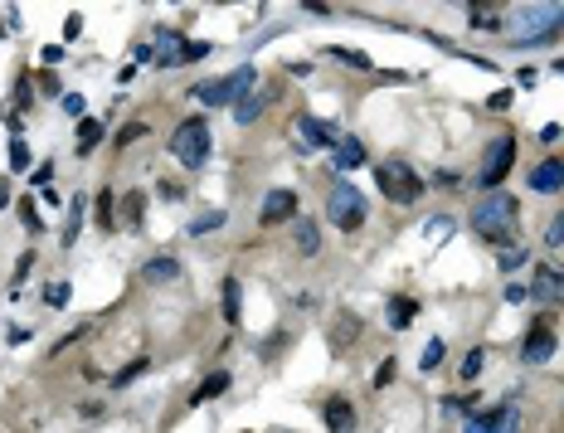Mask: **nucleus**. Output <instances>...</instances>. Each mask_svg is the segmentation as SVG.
Instances as JSON below:
<instances>
[{
	"mask_svg": "<svg viewBox=\"0 0 564 433\" xmlns=\"http://www.w3.org/2000/svg\"><path fill=\"white\" fill-rule=\"evenodd\" d=\"M521 229V204L516 195H506V190H491L472 204V234L477 239H491V244H506V239H516Z\"/></svg>",
	"mask_w": 564,
	"mask_h": 433,
	"instance_id": "nucleus-1",
	"label": "nucleus"
},
{
	"mask_svg": "<svg viewBox=\"0 0 564 433\" xmlns=\"http://www.w3.org/2000/svg\"><path fill=\"white\" fill-rule=\"evenodd\" d=\"M171 156L180 161L185 171H200L204 161H209V122L204 117H185L171 132Z\"/></svg>",
	"mask_w": 564,
	"mask_h": 433,
	"instance_id": "nucleus-2",
	"label": "nucleus"
},
{
	"mask_svg": "<svg viewBox=\"0 0 564 433\" xmlns=\"http://www.w3.org/2000/svg\"><path fill=\"white\" fill-rule=\"evenodd\" d=\"M326 220L336 224V229H346V234H355L360 224H365V195H360V185H331V195H326Z\"/></svg>",
	"mask_w": 564,
	"mask_h": 433,
	"instance_id": "nucleus-3",
	"label": "nucleus"
},
{
	"mask_svg": "<svg viewBox=\"0 0 564 433\" xmlns=\"http://www.w3.org/2000/svg\"><path fill=\"white\" fill-rule=\"evenodd\" d=\"M258 83V69H234L229 78H209V83H200L195 88V97L204 102V107H234V102H244V93Z\"/></svg>",
	"mask_w": 564,
	"mask_h": 433,
	"instance_id": "nucleus-4",
	"label": "nucleus"
},
{
	"mask_svg": "<svg viewBox=\"0 0 564 433\" xmlns=\"http://www.w3.org/2000/svg\"><path fill=\"white\" fill-rule=\"evenodd\" d=\"M379 190H384V200H394V204H414V200L423 195V180L414 176L409 161H379Z\"/></svg>",
	"mask_w": 564,
	"mask_h": 433,
	"instance_id": "nucleus-5",
	"label": "nucleus"
},
{
	"mask_svg": "<svg viewBox=\"0 0 564 433\" xmlns=\"http://www.w3.org/2000/svg\"><path fill=\"white\" fill-rule=\"evenodd\" d=\"M511 166H516V137H496L491 146H486V156H482V171H477V185L491 195L506 176H511Z\"/></svg>",
	"mask_w": 564,
	"mask_h": 433,
	"instance_id": "nucleus-6",
	"label": "nucleus"
},
{
	"mask_svg": "<svg viewBox=\"0 0 564 433\" xmlns=\"http://www.w3.org/2000/svg\"><path fill=\"white\" fill-rule=\"evenodd\" d=\"M516 428H521V409L511 399L496 404V409H486V414L472 409V419L462 423V433H516Z\"/></svg>",
	"mask_w": 564,
	"mask_h": 433,
	"instance_id": "nucleus-7",
	"label": "nucleus"
},
{
	"mask_svg": "<svg viewBox=\"0 0 564 433\" xmlns=\"http://www.w3.org/2000/svg\"><path fill=\"white\" fill-rule=\"evenodd\" d=\"M550 355H554V327H550V316H540L526 331V341H521V360L526 365H545Z\"/></svg>",
	"mask_w": 564,
	"mask_h": 433,
	"instance_id": "nucleus-8",
	"label": "nucleus"
},
{
	"mask_svg": "<svg viewBox=\"0 0 564 433\" xmlns=\"http://www.w3.org/2000/svg\"><path fill=\"white\" fill-rule=\"evenodd\" d=\"M287 220H297V190H268V200H263V214H258V224L263 229H277V224H287Z\"/></svg>",
	"mask_w": 564,
	"mask_h": 433,
	"instance_id": "nucleus-9",
	"label": "nucleus"
},
{
	"mask_svg": "<svg viewBox=\"0 0 564 433\" xmlns=\"http://www.w3.org/2000/svg\"><path fill=\"white\" fill-rule=\"evenodd\" d=\"M530 190H535V195H554V190H564V161L545 156L540 166L530 171Z\"/></svg>",
	"mask_w": 564,
	"mask_h": 433,
	"instance_id": "nucleus-10",
	"label": "nucleus"
},
{
	"mask_svg": "<svg viewBox=\"0 0 564 433\" xmlns=\"http://www.w3.org/2000/svg\"><path fill=\"white\" fill-rule=\"evenodd\" d=\"M297 137H302V141H307L312 151H331L336 141H341V137H336V132H331L326 122H316L312 113H302V117H297Z\"/></svg>",
	"mask_w": 564,
	"mask_h": 433,
	"instance_id": "nucleus-11",
	"label": "nucleus"
},
{
	"mask_svg": "<svg viewBox=\"0 0 564 433\" xmlns=\"http://www.w3.org/2000/svg\"><path fill=\"white\" fill-rule=\"evenodd\" d=\"M326 433H355V409L351 399H326Z\"/></svg>",
	"mask_w": 564,
	"mask_h": 433,
	"instance_id": "nucleus-12",
	"label": "nucleus"
},
{
	"mask_svg": "<svg viewBox=\"0 0 564 433\" xmlns=\"http://www.w3.org/2000/svg\"><path fill=\"white\" fill-rule=\"evenodd\" d=\"M365 146H360V137H341V141H336L331 146V161H336V166H341V171H355V166H365Z\"/></svg>",
	"mask_w": 564,
	"mask_h": 433,
	"instance_id": "nucleus-13",
	"label": "nucleus"
},
{
	"mask_svg": "<svg viewBox=\"0 0 564 433\" xmlns=\"http://www.w3.org/2000/svg\"><path fill=\"white\" fill-rule=\"evenodd\" d=\"M530 297H535V302H559V297H564V273H554V268H540Z\"/></svg>",
	"mask_w": 564,
	"mask_h": 433,
	"instance_id": "nucleus-14",
	"label": "nucleus"
},
{
	"mask_svg": "<svg viewBox=\"0 0 564 433\" xmlns=\"http://www.w3.org/2000/svg\"><path fill=\"white\" fill-rule=\"evenodd\" d=\"M141 278H146V283H176V278H180V258H176V253H156V258L146 263Z\"/></svg>",
	"mask_w": 564,
	"mask_h": 433,
	"instance_id": "nucleus-15",
	"label": "nucleus"
},
{
	"mask_svg": "<svg viewBox=\"0 0 564 433\" xmlns=\"http://www.w3.org/2000/svg\"><path fill=\"white\" fill-rule=\"evenodd\" d=\"M229 380H234L229 370H214V375H204V380L195 385V395H190V404H209V399H219L224 390H229Z\"/></svg>",
	"mask_w": 564,
	"mask_h": 433,
	"instance_id": "nucleus-16",
	"label": "nucleus"
},
{
	"mask_svg": "<svg viewBox=\"0 0 564 433\" xmlns=\"http://www.w3.org/2000/svg\"><path fill=\"white\" fill-rule=\"evenodd\" d=\"M292 239H297V253H307V258L321 248V229L312 220H292Z\"/></svg>",
	"mask_w": 564,
	"mask_h": 433,
	"instance_id": "nucleus-17",
	"label": "nucleus"
},
{
	"mask_svg": "<svg viewBox=\"0 0 564 433\" xmlns=\"http://www.w3.org/2000/svg\"><path fill=\"white\" fill-rule=\"evenodd\" d=\"M414 316H419V302H414V297H394V302H389V327L404 331Z\"/></svg>",
	"mask_w": 564,
	"mask_h": 433,
	"instance_id": "nucleus-18",
	"label": "nucleus"
},
{
	"mask_svg": "<svg viewBox=\"0 0 564 433\" xmlns=\"http://www.w3.org/2000/svg\"><path fill=\"white\" fill-rule=\"evenodd\" d=\"M97 141H102V122L83 117V122H78V156H88V151H93Z\"/></svg>",
	"mask_w": 564,
	"mask_h": 433,
	"instance_id": "nucleus-19",
	"label": "nucleus"
},
{
	"mask_svg": "<svg viewBox=\"0 0 564 433\" xmlns=\"http://www.w3.org/2000/svg\"><path fill=\"white\" fill-rule=\"evenodd\" d=\"M214 229H224V209H204V214H195V224H190L195 239H204V234H214Z\"/></svg>",
	"mask_w": 564,
	"mask_h": 433,
	"instance_id": "nucleus-20",
	"label": "nucleus"
},
{
	"mask_svg": "<svg viewBox=\"0 0 564 433\" xmlns=\"http://www.w3.org/2000/svg\"><path fill=\"white\" fill-rule=\"evenodd\" d=\"M326 54H331V59H341V64H351V69H360V73L370 69V59H365V54H360V49H341V44H331Z\"/></svg>",
	"mask_w": 564,
	"mask_h": 433,
	"instance_id": "nucleus-21",
	"label": "nucleus"
},
{
	"mask_svg": "<svg viewBox=\"0 0 564 433\" xmlns=\"http://www.w3.org/2000/svg\"><path fill=\"white\" fill-rule=\"evenodd\" d=\"M141 209H146V200H141V195H137V190H132V195H127V200H122V220H127V224H132V229H141Z\"/></svg>",
	"mask_w": 564,
	"mask_h": 433,
	"instance_id": "nucleus-22",
	"label": "nucleus"
},
{
	"mask_svg": "<svg viewBox=\"0 0 564 433\" xmlns=\"http://www.w3.org/2000/svg\"><path fill=\"white\" fill-rule=\"evenodd\" d=\"M224 321H239V283L224 278Z\"/></svg>",
	"mask_w": 564,
	"mask_h": 433,
	"instance_id": "nucleus-23",
	"label": "nucleus"
},
{
	"mask_svg": "<svg viewBox=\"0 0 564 433\" xmlns=\"http://www.w3.org/2000/svg\"><path fill=\"white\" fill-rule=\"evenodd\" d=\"M443 355H447V341H428V351H423L419 370H423V375H428V370H438V365H443Z\"/></svg>",
	"mask_w": 564,
	"mask_h": 433,
	"instance_id": "nucleus-24",
	"label": "nucleus"
},
{
	"mask_svg": "<svg viewBox=\"0 0 564 433\" xmlns=\"http://www.w3.org/2000/svg\"><path fill=\"white\" fill-rule=\"evenodd\" d=\"M97 229H117V220H112V190L97 195Z\"/></svg>",
	"mask_w": 564,
	"mask_h": 433,
	"instance_id": "nucleus-25",
	"label": "nucleus"
},
{
	"mask_svg": "<svg viewBox=\"0 0 564 433\" xmlns=\"http://www.w3.org/2000/svg\"><path fill=\"white\" fill-rule=\"evenodd\" d=\"M141 370H146V360H132V365H122L117 375H112V385H117V390H127V385L137 380V375H141Z\"/></svg>",
	"mask_w": 564,
	"mask_h": 433,
	"instance_id": "nucleus-26",
	"label": "nucleus"
},
{
	"mask_svg": "<svg viewBox=\"0 0 564 433\" xmlns=\"http://www.w3.org/2000/svg\"><path fill=\"white\" fill-rule=\"evenodd\" d=\"M472 25H482V30H491V34H496V30H501V10H486V5L477 10V5H472Z\"/></svg>",
	"mask_w": 564,
	"mask_h": 433,
	"instance_id": "nucleus-27",
	"label": "nucleus"
},
{
	"mask_svg": "<svg viewBox=\"0 0 564 433\" xmlns=\"http://www.w3.org/2000/svg\"><path fill=\"white\" fill-rule=\"evenodd\" d=\"M545 244L550 248H564V214H554V220L545 224Z\"/></svg>",
	"mask_w": 564,
	"mask_h": 433,
	"instance_id": "nucleus-28",
	"label": "nucleus"
},
{
	"mask_svg": "<svg viewBox=\"0 0 564 433\" xmlns=\"http://www.w3.org/2000/svg\"><path fill=\"white\" fill-rule=\"evenodd\" d=\"M258 113H263V102H258V97H244V102H234V117H239V122H253Z\"/></svg>",
	"mask_w": 564,
	"mask_h": 433,
	"instance_id": "nucleus-29",
	"label": "nucleus"
},
{
	"mask_svg": "<svg viewBox=\"0 0 564 433\" xmlns=\"http://www.w3.org/2000/svg\"><path fill=\"white\" fill-rule=\"evenodd\" d=\"M44 302L49 307H69V283H49L44 288Z\"/></svg>",
	"mask_w": 564,
	"mask_h": 433,
	"instance_id": "nucleus-30",
	"label": "nucleus"
},
{
	"mask_svg": "<svg viewBox=\"0 0 564 433\" xmlns=\"http://www.w3.org/2000/svg\"><path fill=\"white\" fill-rule=\"evenodd\" d=\"M78 224H83V200H73V209H69V229H64V244H73V239H78Z\"/></svg>",
	"mask_w": 564,
	"mask_h": 433,
	"instance_id": "nucleus-31",
	"label": "nucleus"
},
{
	"mask_svg": "<svg viewBox=\"0 0 564 433\" xmlns=\"http://www.w3.org/2000/svg\"><path fill=\"white\" fill-rule=\"evenodd\" d=\"M30 166V146L25 141H10V171H25Z\"/></svg>",
	"mask_w": 564,
	"mask_h": 433,
	"instance_id": "nucleus-32",
	"label": "nucleus"
},
{
	"mask_svg": "<svg viewBox=\"0 0 564 433\" xmlns=\"http://www.w3.org/2000/svg\"><path fill=\"white\" fill-rule=\"evenodd\" d=\"M20 220H25V229H30V234H39V229H44V224H39V209H34L30 200H20Z\"/></svg>",
	"mask_w": 564,
	"mask_h": 433,
	"instance_id": "nucleus-33",
	"label": "nucleus"
},
{
	"mask_svg": "<svg viewBox=\"0 0 564 433\" xmlns=\"http://www.w3.org/2000/svg\"><path fill=\"white\" fill-rule=\"evenodd\" d=\"M34 190L44 195V190H54V161H44V166L34 171Z\"/></svg>",
	"mask_w": 564,
	"mask_h": 433,
	"instance_id": "nucleus-34",
	"label": "nucleus"
},
{
	"mask_svg": "<svg viewBox=\"0 0 564 433\" xmlns=\"http://www.w3.org/2000/svg\"><path fill=\"white\" fill-rule=\"evenodd\" d=\"M521 263H526V248H506L501 253V273H516Z\"/></svg>",
	"mask_w": 564,
	"mask_h": 433,
	"instance_id": "nucleus-35",
	"label": "nucleus"
},
{
	"mask_svg": "<svg viewBox=\"0 0 564 433\" xmlns=\"http://www.w3.org/2000/svg\"><path fill=\"white\" fill-rule=\"evenodd\" d=\"M209 54V44H200V39H190L185 49H180V64H190V59H204Z\"/></svg>",
	"mask_w": 564,
	"mask_h": 433,
	"instance_id": "nucleus-36",
	"label": "nucleus"
},
{
	"mask_svg": "<svg viewBox=\"0 0 564 433\" xmlns=\"http://www.w3.org/2000/svg\"><path fill=\"white\" fill-rule=\"evenodd\" d=\"M64 113H69V117H78V122H83V97H78V93H69V97H64Z\"/></svg>",
	"mask_w": 564,
	"mask_h": 433,
	"instance_id": "nucleus-37",
	"label": "nucleus"
},
{
	"mask_svg": "<svg viewBox=\"0 0 564 433\" xmlns=\"http://www.w3.org/2000/svg\"><path fill=\"white\" fill-rule=\"evenodd\" d=\"M477 370H482V351H472V355L462 360V380H472V375H477Z\"/></svg>",
	"mask_w": 564,
	"mask_h": 433,
	"instance_id": "nucleus-38",
	"label": "nucleus"
},
{
	"mask_svg": "<svg viewBox=\"0 0 564 433\" xmlns=\"http://www.w3.org/2000/svg\"><path fill=\"white\" fill-rule=\"evenodd\" d=\"M141 132H146V127H141V122H132V127H122V132H117V146H127V141H137V137H141Z\"/></svg>",
	"mask_w": 564,
	"mask_h": 433,
	"instance_id": "nucleus-39",
	"label": "nucleus"
},
{
	"mask_svg": "<svg viewBox=\"0 0 564 433\" xmlns=\"http://www.w3.org/2000/svg\"><path fill=\"white\" fill-rule=\"evenodd\" d=\"M389 380H394V360H384V365H379V375H375V390H384Z\"/></svg>",
	"mask_w": 564,
	"mask_h": 433,
	"instance_id": "nucleus-40",
	"label": "nucleus"
},
{
	"mask_svg": "<svg viewBox=\"0 0 564 433\" xmlns=\"http://www.w3.org/2000/svg\"><path fill=\"white\" fill-rule=\"evenodd\" d=\"M511 97H516V93H496L486 107H491V113H506V107H511Z\"/></svg>",
	"mask_w": 564,
	"mask_h": 433,
	"instance_id": "nucleus-41",
	"label": "nucleus"
},
{
	"mask_svg": "<svg viewBox=\"0 0 564 433\" xmlns=\"http://www.w3.org/2000/svg\"><path fill=\"white\" fill-rule=\"evenodd\" d=\"M180 195H185V190H180L176 180H161V200H180Z\"/></svg>",
	"mask_w": 564,
	"mask_h": 433,
	"instance_id": "nucleus-42",
	"label": "nucleus"
},
{
	"mask_svg": "<svg viewBox=\"0 0 564 433\" xmlns=\"http://www.w3.org/2000/svg\"><path fill=\"white\" fill-rule=\"evenodd\" d=\"M526 297H530V288H521V283L506 288V302H526Z\"/></svg>",
	"mask_w": 564,
	"mask_h": 433,
	"instance_id": "nucleus-43",
	"label": "nucleus"
},
{
	"mask_svg": "<svg viewBox=\"0 0 564 433\" xmlns=\"http://www.w3.org/2000/svg\"><path fill=\"white\" fill-rule=\"evenodd\" d=\"M78 34H83V20H78V15H69V25H64V39H78Z\"/></svg>",
	"mask_w": 564,
	"mask_h": 433,
	"instance_id": "nucleus-44",
	"label": "nucleus"
},
{
	"mask_svg": "<svg viewBox=\"0 0 564 433\" xmlns=\"http://www.w3.org/2000/svg\"><path fill=\"white\" fill-rule=\"evenodd\" d=\"M15 97H20V107H30V78L20 73V83H15Z\"/></svg>",
	"mask_w": 564,
	"mask_h": 433,
	"instance_id": "nucleus-45",
	"label": "nucleus"
},
{
	"mask_svg": "<svg viewBox=\"0 0 564 433\" xmlns=\"http://www.w3.org/2000/svg\"><path fill=\"white\" fill-rule=\"evenodd\" d=\"M39 88H44V93H59V78H54V73L44 69V73H39Z\"/></svg>",
	"mask_w": 564,
	"mask_h": 433,
	"instance_id": "nucleus-46",
	"label": "nucleus"
},
{
	"mask_svg": "<svg viewBox=\"0 0 564 433\" xmlns=\"http://www.w3.org/2000/svg\"><path fill=\"white\" fill-rule=\"evenodd\" d=\"M5 336H10V346H25V341H30V331H25V327H10Z\"/></svg>",
	"mask_w": 564,
	"mask_h": 433,
	"instance_id": "nucleus-47",
	"label": "nucleus"
}]
</instances>
